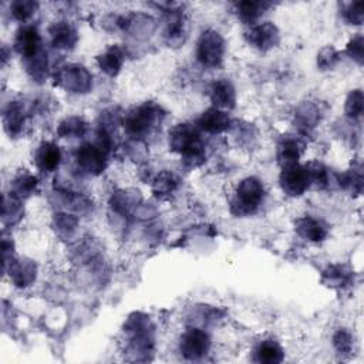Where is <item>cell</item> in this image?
<instances>
[{
  "label": "cell",
  "mask_w": 364,
  "mask_h": 364,
  "mask_svg": "<svg viewBox=\"0 0 364 364\" xmlns=\"http://www.w3.org/2000/svg\"><path fill=\"white\" fill-rule=\"evenodd\" d=\"M168 141L171 151L181 155L184 164L188 167H198L206 158L202 131L196 126L188 123L175 126L170 131Z\"/></svg>",
  "instance_id": "cell-1"
},
{
  "label": "cell",
  "mask_w": 364,
  "mask_h": 364,
  "mask_svg": "<svg viewBox=\"0 0 364 364\" xmlns=\"http://www.w3.org/2000/svg\"><path fill=\"white\" fill-rule=\"evenodd\" d=\"M165 111L157 102L147 101L133 108L123 117V127L134 140H143L153 136L163 124Z\"/></svg>",
  "instance_id": "cell-2"
},
{
  "label": "cell",
  "mask_w": 364,
  "mask_h": 364,
  "mask_svg": "<svg viewBox=\"0 0 364 364\" xmlns=\"http://www.w3.org/2000/svg\"><path fill=\"white\" fill-rule=\"evenodd\" d=\"M265 185L257 177L242 180L233 192L230 212L235 216H251L259 211L265 201Z\"/></svg>",
  "instance_id": "cell-3"
},
{
  "label": "cell",
  "mask_w": 364,
  "mask_h": 364,
  "mask_svg": "<svg viewBox=\"0 0 364 364\" xmlns=\"http://www.w3.org/2000/svg\"><path fill=\"white\" fill-rule=\"evenodd\" d=\"M129 336V351L131 354H150L154 348V326L151 320L141 313L133 315L126 324Z\"/></svg>",
  "instance_id": "cell-4"
},
{
  "label": "cell",
  "mask_w": 364,
  "mask_h": 364,
  "mask_svg": "<svg viewBox=\"0 0 364 364\" xmlns=\"http://www.w3.org/2000/svg\"><path fill=\"white\" fill-rule=\"evenodd\" d=\"M111 150L101 141L86 143L76 151V165L81 174L100 175L107 168Z\"/></svg>",
  "instance_id": "cell-5"
},
{
  "label": "cell",
  "mask_w": 364,
  "mask_h": 364,
  "mask_svg": "<svg viewBox=\"0 0 364 364\" xmlns=\"http://www.w3.org/2000/svg\"><path fill=\"white\" fill-rule=\"evenodd\" d=\"M225 56V40L218 30L208 29L202 32L196 43V60L206 69H216L222 64Z\"/></svg>",
  "instance_id": "cell-6"
},
{
  "label": "cell",
  "mask_w": 364,
  "mask_h": 364,
  "mask_svg": "<svg viewBox=\"0 0 364 364\" xmlns=\"http://www.w3.org/2000/svg\"><path fill=\"white\" fill-rule=\"evenodd\" d=\"M279 184L286 195L296 198L302 196L312 187V177L306 165H300L299 163L288 164L282 167Z\"/></svg>",
  "instance_id": "cell-7"
},
{
  "label": "cell",
  "mask_w": 364,
  "mask_h": 364,
  "mask_svg": "<svg viewBox=\"0 0 364 364\" xmlns=\"http://www.w3.org/2000/svg\"><path fill=\"white\" fill-rule=\"evenodd\" d=\"M57 84L76 94L88 93L93 88V76L81 64H67L56 76Z\"/></svg>",
  "instance_id": "cell-8"
},
{
  "label": "cell",
  "mask_w": 364,
  "mask_h": 364,
  "mask_svg": "<svg viewBox=\"0 0 364 364\" xmlns=\"http://www.w3.org/2000/svg\"><path fill=\"white\" fill-rule=\"evenodd\" d=\"M211 337L201 327L188 329L180 340V351L189 361L202 360L211 350Z\"/></svg>",
  "instance_id": "cell-9"
},
{
  "label": "cell",
  "mask_w": 364,
  "mask_h": 364,
  "mask_svg": "<svg viewBox=\"0 0 364 364\" xmlns=\"http://www.w3.org/2000/svg\"><path fill=\"white\" fill-rule=\"evenodd\" d=\"M247 42L259 52H269L279 46L281 33L272 22L252 25L245 33Z\"/></svg>",
  "instance_id": "cell-10"
},
{
  "label": "cell",
  "mask_w": 364,
  "mask_h": 364,
  "mask_svg": "<svg viewBox=\"0 0 364 364\" xmlns=\"http://www.w3.org/2000/svg\"><path fill=\"white\" fill-rule=\"evenodd\" d=\"M15 50L25 59H33L36 57L39 53L43 52L42 47V36L37 30V28L35 26H22L15 36Z\"/></svg>",
  "instance_id": "cell-11"
},
{
  "label": "cell",
  "mask_w": 364,
  "mask_h": 364,
  "mask_svg": "<svg viewBox=\"0 0 364 364\" xmlns=\"http://www.w3.org/2000/svg\"><path fill=\"white\" fill-rule=\"evenodd\" d=\"M232 126V119L226 111L216 107H211L201 114L196 121V127L202 133L208 134H222L228 131Z\"/></svg>",
  "instance_id": "cell-12"
},
{
  "label": "cell",
  "mask_w": 364,
  "mask_h": 364,
  "mask_svg": "<svg viewBox=\"0 0 364 364\" xmlns=\"http://www.w3.org/2000/svg\"><path fill=\"white\" fill-rule=\"evenodd\" d=\"M168 19L165 25L164 39L172 47H180L188 37V20L182 12L177 9L167 11Z\"/></svg>",
  "instance_id": "cell-13"
},
{
  "label": "cell",
  "mask_w": 364,
  "mask_h": 364,
  "mask_svg": "<svg viewBox=\"0 0 364 364\" xmlns=\"http://www.w3.org/2000/svg\"><path fill=\"white\" fill-rule=\"evenodd\" d=\"M53 47L59 50H73L78 42V33L76 28L67 20L54 22L49 29Z\"/></svg>",
  "instance_id": "cell-14"
},
{
  "label": "cell",
  "mask_w": 364,
  "mask_h": 364,
  "mask_svg": "<svg viewBox=\"0 0 364 364\" xmlns=\"http://www.w3.org/2000/svg\"><path fill=\"white\" fill-rule=\"evenodd\" d=\"M209 97L213 107L219 110H232L236 104L235 86L228 78H218L211 84Z\"/></svg>",
  "instance_id": "cell-15"
},
{
  "label": "cell",
  "mask_w": 364,
  "mask_h": 364,
  "mask_svg": "<svg viewBox=\"0 0 364 364\" xmlns=\"http://www.w3.org/2000/svg\"><path fill=\"white\" fill-rule=\"evenodd\" d=\"M61 150L57 144L52 141H45L42 143L36 153H35V163L36 167L42 172H53L60 167L61 163Z\"/></svg>",
  "instance_id": "cell-16"
},
{
  "label": "cell",
  "mask_w": 364,
  "mask_h": 364,
  "mask_svg": "<svg viewBox=\"0 0 364 364\" xmlns=\"http://www.w3.org/2000/svg\"><path fill=\"white\" fill-rule=\"evenodd\" d=\"M124 61H126L124 50L117 45L110 46L105 52H102L97 57V64L100 70L110 77H115L121 71Z\"/></svg>",
  "instance_id": "cell-17"
},
{
  "label": "cell",
  "mask_w": 364,
  "mask_h": 364,
  "mask_svg": "<svg viewBox=\"0 0 364 364\" xmlns=\"http://www.w3.org/2000/svg\"><path fill=\"white\" fill-rule=\"evenodd\" d=\"M296 232L303 239L319 244V242L326 239L329 230L320 219H316L313 216H303L296 222Z\"/></svg>",
  "instance_id": "cell-18"
},
{
  "label": "cell",
  "mask_w": 364,
  "mask_h": 364,
  "mask_svg": "<svg viewBox=\"0 0 364 364\" xmlns=\"http://www.w3.org/2000/svg\"><path fill=\"white\" fill-rule=\"evenodd\" d=\"M26 119H28V111L20 101H13L8 105L4 117V123H5L6 131L11 136H19L23 131L26 126Z\"/></svg>",
  "instance_id": "cell-19"
},
{
  "label": "cell",
  "mask_w": 364,
  "mask_h": 364,
  "mask_svg": "<svg viewBox=\"0 0 364 364\" xmlns=\"http://www.w3.org/2000/svg\"><path fill=\"white\" fill-rule=\"evenodd\" d=\"M11 281L19 288H28L36 281V265L32 261H11Z\"/></svg>",
  "instance_id": "cell-20"
},
{
  "label": "cell",
  "mask_w": 364,
  "mask_h": 364,
  "mask_svg": "<svg viewBox=\"0 0 364 364\" xmlns=\"http://www.w3.org/2000/svg\"><path fill=\"white\" fill-rule=\"evenodd\" d=\"M285 351L282 346L272 339L261 341L255 351H254V360L261 364H278L283 360Z\"/></svg>",
  "instance_id": "cell-21"
},
{
  "label": "cell",
  "mask_w": 364,
  "mask_h": 364,
  "mask_svg": "<svg viewBox=\"0 0 364 364\" xmlns=\"http://www.w3.org/2000/svg\"><path fill=\"white\" fill-rule=\"evenodd\" d=\"M269 2H255V0H245V2L236 4V12L239 19L247 25H257V22L264 16V13L271 8Z\"/></svg>",
  "instance_id": "cell-22"
},
{
  "label": "cell",
  "mask_w": 364,
  "mask_h": 364,
  "mask_svg": "<svg viewBox=\"0 0 364 364\" xmlns=\"http://www.w3.org/2000/svg\"><path fill=\"white\" fill-rule=\"evenodd\" d=\"M305 150V144L295 137H286L283 139L278 146V161L283 165L299 163V158L302 157Z\"/></svg>",
  "instance_id": "cell-23"
},
{
  "label": "cell",
  "mask_w": 364,
  "mask_h": 364,
  "mask_svg": "<svg viewBox=\"0 0 364 364\" xmlns=\"http://www.w3.org/2000/svg\"><path fill=\"white\" fill-rule=\"evenodd\" d=\"M88 131V124L81 117H69L61 121L57 134L61 139H83Z\"/></svg>",
  "instance_id": "cell-24"
},
{
  "label": "cell",
  "mask_w": 364,
  "mask_h": 364,
  "mask_svg": "<svg viewBox=\"0 0 364 364\" xmlns=\"http://www.w3.org/2000/svg\"><path fill=\"white\" fill-rule=\"evenodd\" d=\"M320 119V110L315 104H303L296 112V123L305 131L316 127Z\"/></svg>",
  "instance_id": "cell-25"
},
{
  "label": "cell",
  "mask_w": 364,
  "mask_h": 364,
  "mask_svg": "<svg viewBox=\"0 0 364 364\" xmlns=\"http://www.w3.org/2000/svg\"><path fill=\"white\" fill-rule=\"evenodd\" d=\"M178 187H180V180L177 178L175 174L168 171L158 174L153 184V189L157 196H168L174 194L178 189Z\"/></svg>",
  "instance_id": "cell-26"
},
{
  "label": "cell",
  "mask_w": 364,
  "mask_h": 364,
  "mask_svg": "<svg viewBox=\"0 0 364 364\" xmlns=\"http://www.w3.org/2000/svg\"><path fill=\"white\" fill-rule=\"evenodd\" d=\"M350 282V272L341 265L329 266L323 272V283L330 288H343Z\"/></svg>",
  "instance_id": "cell-27"
},
{
  "label": "cell",
  "mask_w": 364,
  "mask_h": 364,
  "mask_svg": "<svg viewBox=\"0 0 364 364\" xmlns=\"http://www.w3.org/2000/svg\"><path fill=\"white\" fill-rule=\"evenodd\" d=\"M26 67L29 74L37 80V81H43L47 77L49 73V61H47V53L43 50L42 53H39L36 57L26 60Z\"/></svg>",
  "instance_id": "cell-28"
},
{
  "label": "cell",
  "mask_w": 364,
  "mask_h": 364,
  "mask_svg": "<svg viewBox=\"0 0 364 364\" xmlns=\"http://www.w3.org/2000/svg\"><path fill=\"white\" fill-rule=\"evenodd\" d=\"M39 4L30 2V0H16V2L11 4V15L18 22H28L36 12H37Z\"/></svg>",
  "instance_id": "cell-29"
},
{
  "label": "cell",
  "mask_w": 364,
  "mask_h": 364,
  "mask_svg": "<svg viewBox=\"0 0 364 364\" xmlns=\"http://www.w3.org/2000/svg\"><path fill=\"white\" fill-rule=\"evenodd\" d=\"M36 188H37V178L30 174L20 175L13 181V195H16L19 199L33 195Z\"/></svg>",
  "instance_id": "cell-30"
},
{
  "label": "cell",
  "mask_w": 364,
  "mask_h": 364,
  "mask_svg": "<svg viewBox=\"0 0 364 364\" xmlns=\"http://www.w3.org/2000/svg\"><path fill=\"white\" fill-rule=\"evenodd\" d=\"M363 110H364V97H363V91L361 90H353L347 100H346V115L348 118L357 119L363 115Z\"/></svg>",
  "instance_id": "cell-31"
},
{
  "label": "cell",
  "mask_w": 364,
  "mask_h": 364,
  "mask_svg": "<svg viewBox=\"0 0 364 364\" xmlns=\"http://www.w3.org/2000/svg\"><path fill=\"white\" fill-rule=\"evenodd\" d=\"M340 187L350 189L356 194L361 192V187H363V172H361V167H353V170H350L348 172L343 174L339 180Z\"/></svg>",
  "instance_id": "cell-32"
},
{
  "label": "cell",
  "mask_w": 364,
  "mask_h": 364,
  "mask_svg": "<svg viewBox=\"0 0 364 364\" xmlns=\"http://www.w3.org/2000/svg\"><path fill=\"white\" fill-rule=\"evenodd\" d=\"M340 61V53L333 47L327 46L317 54V66L320 70H333Z\"/></svg>",
  "instance_id": "cell-33"
},
{
  "label": "cell",
  "mask_w": 364,
  "mask_h": 364,
  "mask_svg": "<svg viewBox=\"0 0 364 364\" xmlns=\"http://www.w3.org/2000/svg\"><path fill=\"white\" fill-rule=\"evenodd\" d=\"M22 216V206L19 202V198L16 195H12L11 199L5 196L4 199V221L8 222V219H12V223L18 222Z\"/></svg>",
  "instance_id": "cell-34"
},
{
  "label": "cell",
  "mask_w": 364,
  "mask_h": 364,
  "mask_svg": "<svg viewBox=\"0 0 364 364\" xmlns=\"http://www.w3.org/2000/svg\"><path fill=\"white\" fill-rule=\"evenodd\" d=\"M346 53L347 56L354 60L356 63H358L360 66L363 64V56H364V39H363V35H356L347 45L346 47Z\"/></svg>",
  "instance_id": "cell-35"
},
{
  "label": "cell",
  "mask_w": 364,
  "mask_h": 364,
  "mask_svg": "<svg viewBox=\"0 0 364 364\" xmlns=\"http://www.w3.org/2000/svg\"><path fill=\"white\" fill-rule=\"evenodd\" d=\"M333 344L336 347V350L341 354H348L351 353L353 348V336L350 331H347L346 329H339L336 331V334L333 336Z\"/></svg>",
  "instance_id": "cell-36"
},
{
  "label": "cell",
  "mask_w": 364,
  "mask_h": 364,
  "mask_svg": "<svg viewBox=\"0 0 364 364\" xmlns=\"http://www.w3.org/2000/svg\"><path fill=\"white\" fill-rule=\"evenodd\" d=\"M364 4L363 2H354L348 4L343 12V16L348 25H361L364 20V12H363Z\"/></svg>",
  "instance_id": "cell-37"
}]
</instances>
